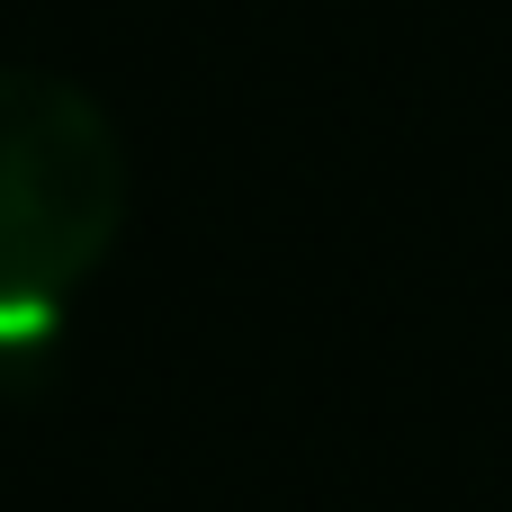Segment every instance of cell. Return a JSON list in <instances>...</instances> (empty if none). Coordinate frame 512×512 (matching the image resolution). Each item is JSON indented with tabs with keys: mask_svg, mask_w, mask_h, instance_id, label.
Returning <instances> with one entry per match:
<instances>
[{
	"mask_svg": "<svg viewBox=\"0 0 512 512\" xmlns=\"http://www.w3.org/2000/svg\"><path fill=\"white\" fill-rule=\"evenodd\" d=\"M126 225V153L90 90L0 72V333L45 324Z\"/></svg>",
	"mask_w": 512,
	"mask_h": 512,
	"instance_id": "cell-1",
	"label": "cell"
}]
</instances>
